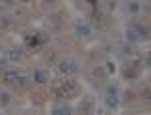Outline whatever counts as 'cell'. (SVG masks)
I'll return each instance as SVG.
<instances>
[{
    "instance_id": "obj_1",
    "label": "cell",
    "mask_w": 151,
    "mask_h": 115,
    "mask_svg": "<svg viewBox=\"0 0 151 115\" xmlns=\"http://www.w3.org/2000/svg\"><path fill=\"white\" fill-rule=\"evenodd\" d=\"M50 93L57 99H70V97H77L81 93V87L75 79H69L65 75V79H55L50 83Z\"/></svg>"
},
{
    "instance_id": "obj_2",
    "label": "cell",
    "mask_w": 151,
    "mask_h": 115,
    "mask_svg": "<svg viewBox=\"0 0 151 115\" xmlns=\"http://www.w3.org/2000/svg\"><path fill=\"white\" fill-rule=\"evenodd\" d=\"M2 83H6L10 89H14L16 93H24L30 87V77L22 73V71H2Z\"/></svg>"
},
{
    "instance_id": "obj_3",
    "label": "cell",
    "mask_w": 151,
    "mask_h": 115,
    "mask_svg": "<svg viewBox=\"0 0 151 115\" xmlns=\"http://www.w3.org/2000/svg\"><path fill=\"white\" fill-rule=\"evenodd\" d=\"M89 18H91V22H89V24H91V26H95V28H107V26L111 24V18H109V16H107V14L99 8V6L91 10Z\"/></svg>"
},
{
    "instance_id": "obj_4",
    "label": "cell",
    "mask_w": 151,
    "mask_h": 115,
    "mask_svg": "<svg viewBox=\"0 0 151 115\" xmlns=\"http://www.w3.org/2000/svg\"><path fill=\"white\" fill-rule=\"evenodd\" d=\"M47 41H48V35H47V33L36 30V33L26 35V38H24V45L28 46V48H32V51H36V48H40V46L45 45Z\"/></svg>"
},
{
    "instance_id": "obj_5",
    "label": "cell",
    "mask_w": 151,
    "mask_h": 115,
    "mask_svg": "<svg viewBox=\"0 0 151 115\" xmlns=\"http://www.w3.org/2000/svg\"><path fill=\"white\" fill-rule=\"evenodd\" d=\"M57 69L60 75H75L77 71H79V65H77V61L75 59H60L57 63Z\"/></svg>"
},
{
    "instance_id": "obj_6",
    "label": "cell",
    "mask_w": 151,
    "mask_h": 115,
    "mask_svg": "<svg viewBox=\"0 0 151 115\" xmlns=\"http://www.w3.org/2000/svg\"><path fill=\"white\" fill-rule=\"evenodd\" d=\"M65 22H67V12L65 10L57 12V14H50L47 18V26L52 28V30H60V28L65 26Z\"/></svg>"
},
{
    "instance_id": "obj_7",
    "label": "cell",
    "mask_w": 151,
    "mask_h": 115,
    "mask_svg": "<svg viewBox=\"0 0 151 115\" xmlns=\"http://www.w3.org/2000/svg\"><path fill=\"white\" fill-rule=\"evenodd\" d=\"M139 73H141V63L139 61H129L123 69V79H137Z\"/></svg>"
},
{
    "instance_id": "obj_8",
    "label": "cell",
    "mask_w": 151,
    "mask_h": 115,
    "mask_svg": "<svg viewBox=\"0 0 151 115\" xmlns=\"http://www.w3.org/2000/svg\"><path fill=\"white\" fill-rule=\"evenodd\" d=\"M105 103H107V107H117L119 105V91H117L115 85L107 87V91H105Z\"/></svg>"
},
{
    "instance_id": "obj_9",
    "label": "cell",
    "mask_w": 151,
    "mask_h": 115,
    "mask_svg": "<svg viewBox=\"0 0 151 115\" xmlns=\"http://www.w3.org/2000/svg\"><path fill=\"white\" fill-rule=\"evenodd\" d=\"M47 99H48V91L45 89V87H40V89H32V91H30V101H32L35 105H38V107L45 105Z\"/></svg>"
},
{
    "instance_id": "obj_10",
    "label": "cell",
    "mask_w": 151,
    "mask_h": 115,
    "mask_svg": "<svg viewBox=\"0 0 151 115\" xmlns=\"http://www.w3.org/2000/svg\"><path fill=\"white\" fill-rule=\"evenodd\" d=\"M91 30H93V26L89 22H85V20H77L75 22V33H77V36L87 38V36H91Z\"/></svg>"
},
{
    "instance_id": "obj_11",
    "label": "cell",
    "mask_w": 151,
    "mask_h": 115,
    "mask_svg": "<svg viewBox=\"0 0 151 115\" xmlns=\"http://www.w3.org/2000/svg\"><path fill=\"white\" fill-rule=\"evenodd\" d=\"M107 77H109V75H107L105 67H95V69L91 71V79H93V85H95V87H97V85H101Z\"/></svg>"
},
{
    "instance_id": "obj_12",
    "label": "cell",
    "mask_w": 151,
    "mask_h": 115,
    "mask_svg": "<svg viewBox=\"0 0 151 115\" xmlns=\"http://www.w3.org/2000/svg\"><path fill=\"white\" fill-rule=\"evenodd\" d=\"M26 57H28V53L24 51L22 46H12L10 51H8V59L10 61H24Z\"/></svg>"
},
{
    "instance_id": "obj_13",
    "label": "cell",
    "mask_w": 151,
    "mask_h": 115,
    "mask_svg": "<svg viewBox=\"0 0 151 115\" xmlns=\"http://www.w3.org/2000/svg\"><path fill=\"white\" fill-rule=\"evenodd\" d=\"M93 109H95L93 97H85L81 101V105H79V111H81V113H93Z\"/></svg>"
},
{
    "instance_id": "obj_14",
    "label": "cell",
    "mask_w": 151,
    "mask_h": 115,
    "mask_svg": "<svg viewBox=\"0 0 151 115\" xmlns=\"http://www.w3.org/2000/svg\"><path fill=\"white\" fill-rule=\"evenodd\" d=\"M32 79H35V83H40V85H45V83H48V71L35 69V71H32Z\"/></svg>"
},
{
    "instance_id": "obj_15",
    "label": "cell",
    "mask_w": 151,
    "mask_h": 115,
    "mask_svg": "<svg viewBox=\"0 0 151 115\" xmlns=\"http://www.w3.org/2000/svg\"><path fill=\"white\" fill-rule=\"evenodd\" d=\"M125 35H127L129 43H137V41H139V33H137V28H135V22H131L127 26V33H125Z\"/></svg>"
},
{
    "instance_id": "obj_16",
    "label": "cell",
    "mask_w": 151,
    "mask_h": 115,
    "mask_svg": "<svg viewBox=\"0 0 151 115\" xmlns=\"http://www.w3.org/2000/svg\"><path fill=\"white\" fill-rule=\"evenodd\" d=\"M12 22H14V16H10V14H0V30H6L8 26H12Z\"/></svg>"
},
{
    "instance_id": "obj_17",
    "label": "cell",
    "mask_w": 151,
    "mask_h": 115,
    "mask_svg": "<svg viewBox=\"0 0 151 115\" xmlns=\"http://www.w3.org/2000/svg\"><path fill=\"white\" fill-rule=\"evenodd\" d=\"M55 61H57V51H55V48H48L47 53L42 55V63L50 65V63H55Z\"/></svg>"
},
{
    "instance_id": "obj_18",
    "label": "cell",
    "mask_w": 151,
    "mask_h": 115,
    "mask_svg": "<svg viewBox=\"0 0 151 115\" xmlns=\"http://www.w3.org/2000/svg\"><path fill=\"white\" fill-rule=\"evenodd\" d=\"M12 101V95L8 91H0V107H6V105H10Z\"/></svg>"
},
{
    "instance_id": "obj_19",
    "label": "cell",
    "mask_w": 151,
    "mask_h": 115,
    "mask_svg": "<svg viewBox=\"0 0 151 115\" xmlns=\"http://www.w3.org/2000/svg\"><path fill=\"white\" fill-rule=\"evenodd\" d=\"M127 8H129V12L137 14V12L141 10V4H139V2H135V0H129V2H127Z\"/></svg>"
},
{
    "instance_id": "obj_20",
    "label": "cell",
    "mask_w": 151,
    "mask_h": 115,
    "mask_svg": "<svg viewBox=\"0 0 151 115\" xmlns=\"http://www.w3.org/2000/svg\"><path fill=\"white\" fill-rule=\"evenodd\" d=\"M135 99H137V91H135V89H127V93H125V101L131 103V101H135Z\"/></svg>"
},
{
    "instance_id": "obj_21",
    "label": "cell",
    "mask_w": 151,
    "mask_h": 115,
    "mask_svg": "<svg viewBox=\"0 0 151 115\" xmlns=\"http://www.w3.org/2000/svg\"><path fill=\"white\" fill-rule=\"evenodd\" d=\"M52 113H73V109H70V107H67V105H65V107H55V109H52Z\"/></svg>"
},
{
    "instance_id": "obj_22",
    "label": "cell",
    "mask_w": 151,
    "mask_h": 115,
    "mask_svg": "<svg viewBox=\"0 0 151 115\" xmlns=\"http://www.w3.org/2000/svg\"><path fill=\"white\" fill-rule=\"evenodd\" d=\"M57 2H58V0H40V6L47 8V6H55Z\"/></svg>"
},
{
    "instance_id": "obj_23",
    "label": "cell",
    "mask_w": 151,
    "mask_h": 115,
    "mask_svg": "<svg viewBox=\"0 0 151 115\" xmlns=\"http://www.w3.org/2000/svg\"><path fill=\"white\" fill-rule=\"evenodd\" d=\"M141 97H143V99H145V101H147V99H149V85H145V87H143V89H141Z\"/></svg>"
},
{
    "instance_id": "obj_24",
    "label": "cell",
    "mask_w": 151,
    "mask_h": 115,
    "mask_svg": "<svg viewBox=\"0 0 151 115\" xmlns=\"http://www.w3.org/2000/svg\"><path fill=\"white\" fill-rule=\"evenodd\" d=\"M105 71H107V75H111V73H115V65H113V63L109 61V63L105 65Z\"/></svg>"
},
{
    "instance_id": "obj_25",
    "label": "cell",
    "mask_w": 151,
    "mask_h": 115,
    "mask_svg": "<svg viewBox=\"0 0 151 115\" xmlns=\"http://www.w3.org/2000/svg\"><path fill=\"white\" fill-rule=\"evenodd\" d=\"M6 67H8V61L6 59H0V71H6Z\"/></svg>"
},
{
    "instance_id": "obj_26",
    "label": "cell",
    "mask_w": 151,
    "mask_h": 115,
    "mask_svg": "<svg viewBox=\"0 0 151 115\" xmlns=\"http://www.w3.org/2000/svg\"><path fill=\"white\" fill-rule=\"evenodd\" d=\"M85 2H87V4H91V6H97V2H99V0H85Z\"/></svg>"
},
{
    "instance_id": "obj_27",
    "label": "cell",
    "mask_w": 151,
    "mask_h": 115,
    "mask_svg": "<svg viewBox=\"0 0 151 115\" xmlns=\"http://www.w3.org/2000/svg\"><path fill=\"white\" fill-rule=\"evenodd\" d=\"M14 2H16V0H4V4H6V6H10V4H14Z\"/></svg>"
},
{
    "instance_id": "obj_28",
    "label": "cell",
    "mask_w": 151,
    "mask_h": 115,
    "mask_svg": "<svg viewBox=\"0 0 151 115\" xmlns=\"http://www.w3.org/2000/svg\"><path fill=\"white\" fill-rule=\"evenodd\" d=\"M0 10H2V6H0ZM0 14H2V12H0Z\"/></svg>"
},
{
    "instance_id": "obj_29",
    "label": "cell",
    "mask_w": 151,
    "mask_h": 115,
    "mask_svg": "<svg viewBox=\"0 0 151 115\" xmlns=\"http://www.w3.org/2000/svg\"><path fill=\"white\" fill-rule=\"evenodd\" d=\"M22 2H28V0H22Z\"/></svg>"
}]
</instances>
